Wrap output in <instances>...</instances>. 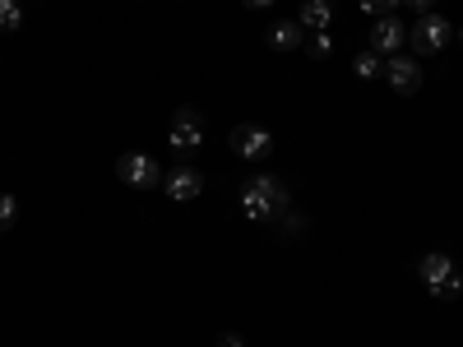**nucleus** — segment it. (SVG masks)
Segmentation results:
<instances>
[{"label":"nucleus","mask_w":463,"mask_h":347,"mask_svg":"<svg viewBox=\"0 0 463 347\" xmlns=\"http://www.w3.org/2000/svg\"><path fill=\"white\" fill-rule=\"evenodd\" d=\"M241 213L250 222H264V218H279L288 213V190L274 181V176H250L241 185Z\"/></svg>","instance_id":"f257e3e1"},{"label":"nucleus","mask_w":463,"mask_h":347,"mask_svg":"<svg viewBox=\"0 0 463 347\" xmlns=\"http://www.w3.org/2000/svg\"><path fill=\"white\" fill-rule=\"evenodd\" d=\"M417 274H421V283H427L436 296H458L463 292V278H458V268H454V259L445 255V250H431V255H421V264H417Z\"/></svg>","instance_id":"f03ea898"},{"label":"nucleus","mask_w":463,"mask_h":347,"mask_svg":"<svg viewBox=\"0 0 463 347\" xmlns=\"http://www.w3.org/2000/svg\"><path fill=\"white\" fill-rule=\"evenodd\" d=\"M449 37H454V28H449V19H440V14H417V23L408 28V42H412L421 56L445 52Z\"/></svg>","instance_id":"7ed1b4c3"},{"label":"nucleus","mask_w":463,"mask_h":347,"mask_svg":"<svg viewBox=\"0 0 463 347\" xmlns=\"http://www.w3.org/2000/svg\"><path fill=\"white\" fill-rule=\"evenodd\" d=\"M408 47V23H399L394 14H380L371 28V52L375 56H399Z\"/></svg>","instance_id":"20e7f679"},{"label":"nucleus","mask_w":463,"mask_h":347,"mask_svg":"<svg viewBox=\"0 0 463 347\" xmlns=\"http://www.w3.org/2000/svg\"><path fill=\"white\" fill-rule=\"evenodd\" d=\"M116 172H121V181L135 185V190H148V185H158L167 176V172H158V163H153L148 153H126V158L116 163Z\"/></svg>","instance_id":"39448f33"},{"label":"nucleus","mask_w":463,"mask_h":347,"mask_svg":"<svg viewBox=\"0 0 463 347\" xmlns=\"http://www.w3.org/2000/svg\"><path fill=\"white\" fill-rule=\"evenodd\" d=\"M269 148H274V139H269V130H260V126H237L232 130V153L246 158V163H264Z\"/></svg>","instance_id":"423d86ee"},{"label":"nucleus","mask_w":463,"mask_h":347,"mask_svg":"<svg viewBox=\"0 0 463 347\" xmlns=\"http://www.w3.org/2000/svg\"><path fill=\"white\" fill-rule=\"evenodd\" d=\"M167 144L176 148V153H195L200 144H204V126H200V116L195 111H176V121H172V130H167Z\"/></svg>","instance_id":"0eeeda50"},{"label":"nucleus","mask_w":463,"mask_h":347,"mask_svg":"<svg viewBox=\"0 0 463 347\" xmlns=\"http://www.w3.org/2000/svg\"><path fill=\"white\" fill-rule=\"evenodd\" d=\"M384 80H390V89L394 93H417V84H421V65H417V56H384Z\"/></svg>","instance_id":"6e6552de"},{"label":"nucleus","mask_w":463,"mask_h":347,"mask_svg":"<svg viewBox=\"0 0 463 347\" xmlns=\"http://www.w3.org/2000/svg\"><path fill=\"white\" fill-rule=\"evenodd\" d=\"M163 190L176 200V204H185V200H195L200 190H204V176L195 172V167H176V172H167L163 176Z\"/></svg>","instance_id":"1a4fd4ad"},{"label":"nucleus","mask_w":463,"mask_h":347,"mask_svg":"<svg viewBox=\"0 0 463 347\" xmlns=\"http://www.w3.org/2000/svg\"><path fill=\"white\" fill-rule=\"evenodd\" d=\"M301 23L297 19H279L274 28H269V47H274V52H297L301 47Z\"/></svg>","instance_id":"9d476101"},{"label":"nucleus","mask_w":463,"mask_h":347,"mask_svg":"<svg viewBox=\"0 0 463 347\" xmlns=\"http://www.w3.org/2000/svg\"><path fill=\"white\" fill-rule=\"evenodd\" d=\"M297 23H301V28H311V33H325V28L334 23V5H329V0H306Z\"/></svg>","instance_id":"9b49d317"},{"label":"nucleus","mask_w":463,"mask_h":347,"mask_svg":"<svg viewBox=\"0 0 463 347\" xmlns=\"http://www.w3.org/2000/svg\"><path fill=\"white\" fill-rule=\"evenodd\" d=\"M24 23V10H19V0H0V33H14Z\"/></svg>","instance_id":"f8f14e48"},{"label":"nucleus","mask_w":463,"mask_h":347,"mask_svg":"<svg viewBox=\"0 0 463 347\" xmlns=\"http://www.w3.org/2000/svg\"><path fill=\"white\" fill-rule=\"evenodd\" d=\"M353 70L362 74V80H375V74H384V61H380L375 52H362V56L353 61Z\"/></svg>","instance_id":"ddd939ff"},{"label":"nucleus","mask_w":463,"mask_h":347,"mask_svg":"<svg viewBox=\"0 0 463 347\" xmlns=\"http://www.w3.org/2000/svg\"><path fill=\"white\" fill-rule=\"evenodd\" d=\"M14 218H19V204H14V195H0V227H14Z\"/></svg>","instance_id":"4468645a"},{"label":"nucleus","mask_w":463,"mask_h":347,"mask_svg":"<svg viewBox=\"0 0 463 347\" xmlns=\"http://www.w3.org/2000/svg\"><path fill=\"white\" fill-rule=\"evenodd\" d=\"M334 52V37H329V28L325 33H311V56H329Z\"/></svg>","instance_id":"2eb2a0df"},{"label":"nucleus","mask_w":463,"mask_h":347,"mask_svg":"<svg viewBox=\"0 0 463 347\" xmlns=\"http://www.w3.org/2000/svg\"><path fill=\"white\" fill-rule=\"evenodd\" d=\"M394 5H403V0H362V10H371V14H390Z\"/></svg>","instance_id":"dca6fc26"},{"label":"nucleus","mask_w":463,"mask_h":347,"mask_svg":"<svg viewBox=\"0 0 463 347\" xmlns=\"http://www.w3.org/2000/svg\"><path fill=\"white\" fill-rule=\"evenodd\" d=\"M218 347H246V342H241L237 333H222V338H218Z\"/></svg>","instance_id":"f3484780"},{"label":"nucleus","mask_w":463,"mask_h":347,"mask_svg":"<svg viewBox=\"0 0 463 347\" xmlns=\"http://www.w3.org/2000/svg\"><path fill=\"white\" fill-rule=\"evenodd\" d=\"M403 5H412V10H427V14H431V5H436V0H403Z\"/></svg>","instance_id":"a211bd4d"},{"label":"nucleus","mask_w":463,"mask_h":347,"mask_svg":"<svg viewBox=\"0 0 463 347\" xmlns=\"http://www.w3.org/2000/svg\"><path fill=\"white\" fill-rule=\"evenodd\" d=\"M246 5H250V10H264V5H274V0H246Z\"/></svg>","instance_id":"6ab92c4d"},{"label":"nucleus","mask_w":463,"mask_h":347,"mask_svg":"<svg viewBox=\"0 0 463 347\" xmlns=\"http://www.w3.org/2000/svg\"><path fill=\"white\" fill-rule=\"evenodd\" d=\"M458 37H463V33H458Z\"/></svg>","instance_id":"aec40b11"}]
</instances>
